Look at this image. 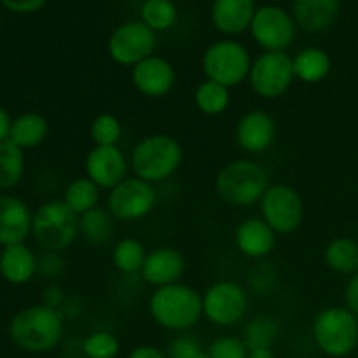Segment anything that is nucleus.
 Returning <instances> with one entry per match:
<instances>
[{"label":"nucleus","mask_w":358,"mask_h":358,"mask_svg":"<svg viewBox=\"0 0 358 358\" xmlns=\"http://www.w3.org/2000/svg\"><path fill=\"white\" fill-rule=\"evenodd\" d=\"M119 350V339L110 331H94L83 341V353L86 358H115Z\"/></svg>","instance_id":"obj_34"},{"label":"nucleus","mask_w":358,"mask_h":358,"mask_svg":"<svg viewBox=\"0 0 358 358\" xmlns=\"http://www.w3.org/2000/svg\"><path fill=\"white\" fill-rule=\"evenodd\" d=\"M205 352L199 339L192 334H178L170 341L166 348L168 358H198Z\"/></svg>","instance_id":"obj_36"},{"label":"nucleus","mask_w":358,"mask_h":358,"mask_svg":"<svg viewBox=\"0 0 358 358\" xmlns=\"http://www.w3.org/2000/svg\"><path fill=\"white\" fill-rule=\"evenodd\" d=\"M234 245L241 255L252 261H259L275 250L276 233L262 217H248L238 224L234 231Z\"/></svg>","instance_id":"obj_19"},{"label":"nucleus","mask_w":358,"mask_h":358,"mask_svg":"<svg viewBox=\"0 0 358 358\" xmlns=\"http://www.w3.org/2000/svg\"><path fill=\"white\" fill-rule=\"evenodd\" d=\"M65 294L59 289L58 285H49L44 289L42 294V304L49 308H55V310H62V306L65 304Z\"/></svg>","instance_id":"obj_40"},{"label":"nucleus","mask_w":358,"mask_h":358,"mask_svg":"<svg viewBox=\"0 0 358 358\" xmlns=\"http://www.w3.org/2000/svg\"><path fill=\"white\" fill-rule=\"evenodd\" d=\"M345 306L358 318V273L352 275L345 289Z\"/></svg>","instance_id":"obj_39"},{"label":"nucleus","mask_w":358,"mask_h":358,"mask_svg":"<svg viewBox=\"0 0 358 358\" xmlns=\"http://www.w3.org/2000/svg\"><path fill=\"white\" fill-rule=\"evenodd\" d=\"M294 76L304 84H318L329 77L332 59L324 49L306 48L292 58Z\"/></svg>","instance_id":"obj_24"},{"label":"nucleus","mask_w":358,"mask_h":358,"mask_svg":"<svg viewBox=\"0 0 358 358\" xmlns=\"http://www.w3.org/2000/svg\"><path fill=\"white\" fill-rule=\"evenodd\" d=\"M210 358H247L248 346L238 336H219L208 346Z\"/></svg>","instance_id":"obj_35"},{"label":"nucleus","mask_w":358,"mask_h":358,"mask_svg":"<svg viewBox=\"0 0 358 358\" xmlns=\"http://www.w3.org/2000/svg\"><path fill=\"white\" fill-rule=\"evenodd\" d=\"M157 38L156 31L150 30L142 21H126L112 31L107 51L112 62L122 66H135L136 63L154 55Z\"/></svg>","instance_id":"obj_12"},{"label":"nucleus","mask_w":358,"mask_h":358,"mask_svg":"<svg viewBox=\"0 0 358 358\" xmlns=\"http://www.w3.org/2000/svg\"><path fill=\"white\" fill-rule=\"evenodd\" d=\"M157 203L156 187L138 177H128L107 196V210L115 220L135 222L149 215Z\"/></svg>","instance_id":"obj_11"},{"label":"nucleus","mask_w":358,"mask_h":358,"mask_svg":"<svg viewBox=\"0 0 358 358\" xmlns=\"http://www.w3.org/2000/svg\"><path fill=\"white\" fill-rule=\"evenodd\" d=\"M311 334L325 355L348 357L358 346V318L346 306L325 308L315 317Z\"/></svg>","instance_id":"obj_6"},{"label":"nucleus","mask_w":358,"mask_h":358,"mask_svg":"<svg viewBox=\"0 0 358 358\" xmlns=\"http://www.w3.org/2000/svg\"><path fill=\"white\" fill-rule=\"evenodd\" d=\"M63 259L59 257L58 252H45L41 259H38V273L48 278H56L63 273Z\"/></svg>","instance_id":"obj_37"},{"label":"nucleus","mask_w":358,"mask_h":358,"mask_svg":"<svg viewBox=\"0 0 358 358\" xmlns=\"http://www.w3.org/2000/svg\"><path fill=\"white\" fill-rule=\"evenodd\" d=\"M269 185L268 171L252 159L229 161L215 177L217 196L227 205L240 208L261 201Z\"/></svg>","instance_id":"obj_4"},{"label":"nucleus","mask_w":358,"mask_h":358,"mask_svg":"<svg viewBox=\"0 0 358 358\" xmlns=\"http://www.w3.org/2000/svg\"><path fill=\"white\" fill-rule=\"evenodd\" d=\"M247 358H276L273 348H254L248 350Z\"/></svg>","instance_id":"obj_43"},{"label":"nucleus","mask_w":358,"mask_h":358,"mask_svg":"<svg viewBox=\"0 0 358 358\" xmlns=\"http://www.w3.org/2000/svg\"><path fill=\"white\" fill-rule=\"evenodd\" d=\"M84 170H86V177L91 182H94L98 187L112 191L115 185L128 178L129 163L124 152L119 149V145H94L87 152L86 161H84Z\"/></svg>","instance_id":"obj_14"},{"label":"nucleus","mask_w":358,"mask_h":358,"mask_svg":"<svg viewBox=\"0 0 358 358\" xmlns=\"http://www.w3.org/2000/svg\"><path fill=\"white\" fill-rule=\"evenodd\" d=\"M27 159L24 150L14 145L10 140L0 143V189L9 191L23 180Z\"/></svg>","instance_id":"obj_31"},{"label":"nucleus","mask_w":358,"mask_h":358,"mask_svg":"<svg viewBox=\"0 0 358 358\" xmlns=\"http://www.w3.org/2000/svg\"><path fill=\"white\" fill-rule=\"evenodd\" d=\"M149 315L154 324L170 332H187L203 317V297L187 283L159 287L149 299Z\"/></svg>","instance_id":"obj_2"},{"label":"nucleus","mask_w":358,"mask_h":358,"mask_svg":"<svg viewBox=\"0 0 358 358\" xmlns=\"http://www.w3.org/2000/svg\"><path fill=\"white\" fill-rule=\"evenodd\" d=\"M324 261L334 273L355 275L358 273V243L348 236L334 238L325 247Z\"/></svg>","instance_id":"obj_25"},{"label":"nucleus","mask_w":358,"mask_h":358,"mask_svg":"<svg viewBox=\"0 0 358 358\" xmlns=\"http://www.w3.org/2000/svg\"><path fill=\"white\" fill-rule=\"evenodd\" d=\"M65 315L45 304H34L17 311L9 322V338L27 353L51 352L62 341Z\"/></svg>","instance_id":"obj_1"},{"label":"nucleus","mask_w":358,"mask_h":358,"mask_svg":"<svg viewBox=\"0 0 358 358\" xmlns=\"http://www.w3.org/2000/svg\"><path fill=\"white\" fill-rule=\"evenodd\" d=\"M49 122L44 115L37 112H24L13 119L9 140L20 149H35L48 138Z\"/></svg>","instance_id":"obj_23"},{"label":"nucleus","mask_w":358,"mask_h":358,"mask_svg":"<svg viewBox=\"0 0 358 358\" xmlns=\"http://www.w3.org/2000/svg\"><path fill=\"white\" fill-rule=\"evenodd\" d=\"M90 136L94 145H119V142L122 138V122L114 114L103 112V114L96 115L93 119V122H91Z\"/></svg>","instance_id":"obj_33"},{"label":"nucleus","mask_w":358,"mask_h":358,"mask_svg":"<svg viewBox=\"0 0 358 358\" xmlns=\"http://www.w3.org/2000/svg\"><path fill=\"white\" fill-rule=\"evenodd\" d=\"M259 208L264 222L276 234H292L304 220V201L292 185H269L259 201Z\"/></svg>","instance_id":"obj_9"},{"label":"nucleus","mask_w":358,"mask_h":358,"mask_svg":"<svg viewBox=\"0 0 358 358\" xmlns=\"http://www.w3.org/2000/svg\"><path fill=\"white\" fill-rule=\"evenodd\" d=\"M294 65L287 52H262L252 62L250 83L252 91L264 100H276L283 96L292 86Z\"/></svg>","instance_id":"obj_10"},{"label":"nucleus","mask_w":358,"mask_h":358,"mask_svg":"<svg viewBox=\"0 0 358 358\" xmlns=\"http://www.w3.org/2000/svg\"><path fill=\"white\" fill-rule=\"evenodd\" d=\"M184 149L175 136L154 133L140 140L129 157L135 177L156 185L173 177L182 166Z\"/></svg>","instance_id":"obj_3"},{"label":"nucleus","mask_w":358,"mask_h":358,"mask_svg":"<svg viewBox=\"0 0 358 358\" xmlns=\"http://www.w3.org/2000/svg\"><path fill=\"white\" fill-rule=\"evenodd\" d=\"M38 271V259L27 243L3 247L0 254V275L10 285H24L31 282Z\"/></svg>","instance_id":"obj_20"},{"label":"nucleus","mask_w":358,"mask_h":358,"mask_svg":"<svg viewBox=\"0 0 358 358\" xmlns=\"http://www.w3.org/2000/svg\"><path fill=\"white\" fill-rule=\"evenodd\" d=\"M147 248L136 238H122L112 247V264L122 275H136L142 271L147 257Z\"/></svg>","instance_id":"obj_28"},{"label":"nucleus","mask_w":358,"mask_h":358,"mask_svg":"<svg viewBox=\"0 0 358 358\" xmlns=\"http://www.w3.org/2000/svg\"><path fill=\"white\" fill-rule=\"evenodd\" d=\"M31 236L45 252H65L79 236V217L63 199L45 201L34 212Z\"/></svg>","instance_id":"obj_5"},{"label":"nucleus","mask_w":358,"mask_h":358,"mask_svg":"<svg viewBox=\"0 0 358 358\" xmlns=\"http://www.w3.org/2000/svg\"><path fill=\"white\" fill-rule=\"evenodd\" d=\"M254 16V0H215L212 6L213 24L226 35H238L250 28Z\"/></svg>","instance_id":"obj_21"},{"label":"nucleus","mask_w":358,"mask_h":358,"mask_svg":"<svg viewBox=\"0 0 358 358\" xmlns=\"http://www.w3.org/2000/svg\"><path fill=\"white\" fill-rule=\"evenodd\" d=\"M128 358H168L166 352L152 345H140L129 352Z\"/></svg>","instance_id":"obj_41"},{"label":"nucleus","mask_w":358,"mask_h":358,"mask_svg":"<svg viewBox=\"0 0 358 358\" xmlns=\"http://www.w3.org/2000/svg\"><path fill=\"white\" fill-rule=\"evenodd\" d=\"M201 69L206 79L231 90L248 80L252 69L250 52L243 44L229 38L213 42L203 55Z\"/></svg>","instance_id":"obj_7"},{"label":"nucleus","mask_w":358,"mask_h":358,"mask_svg":"<svg viewBox=\"0 0 358 358\" xmlns=\"http://www.w3.org/2000/svg\"><path fill=\"white\" fill-rule=\"evenodd\" d=\"M250 30L264 52H285L296 37V21L280 7L264 6L255 10Z\"/></svg>","instance_id":"obj_13"},{"label":"nucleus","mask_w":358,"mask_h":358,"mask_svg":"<svg viewBox=\"0 0 358 358\" xmlns=\"http://www.w3.org/2000/svg\"><path fill=\"white\" fill-rule=\"evenodd\" d=\"M203 317L217 327H234L245 320L250 308V296L241 283L220 280L203 294Z\"/></svg>","instance_id":"obj_8"},{"label":"nucleus","mask_w":358,"mask_h":358,"mask_svg":"<svg viewBox=\"0 0 358 358\" xmlns=\"http://www.w3.org/2000/svg\"><path fill=\"white\" fill-rule=\"evenodd\" d=\"M142 23L152 31H166L177 21V7L171 0H145L140 10Z\"/></svg>","instance_id":"obj_32"},{"label":"nucleus","mask_w":358,"mask_h":358,"mask_svg":"<svg viewBox=\"0 0 358 358\" xmlns=\"http://www.w3.org/2000/svg\"><path fill=\"white\" fill-rule=\"evenodd\" d=\"M100 191L101 189L87 177H77L70 180L63 191V203L77 217H80L90 210L96 208L100 201Z\"/></svg>","instance_id":"obj_27"},{"label":"nucleus","mask_w":358,"mask_h":358,"mask_svg":"<svg viewBox=\"0 0 358 358\" xmlns=\"http://www.w3.org/2000/svg\"><path fill=\"white\" fill-rule=\"evenodd\" d=\"M339 16V0H294V21L310 34L327 30Z\"/></svg>","instance_id":"obj_22"},{"label":"nucleus","mask_w":358,"mask_h":358,"mask_svg":"<svg viewBox=\"0 0 358 358\" xmlns=\"http://www.w3.org/2000/svg\"><path fill=\"white\" fill-rule=\"evenodd\" d=\"M177 83L175 66L161 56H149L131 69V84L147 98H163L171 93Z\"/></svg>","instance_id":"obj_15"},{"label":"nucleus","mask_w":358,"mask_h":358,"mask_svg":"<svg viewBox=\"0 0 358 358\" xmlns=\"http://www.w3.org/2000/svg\"><path fill=\"white\" fill-rule=\"evenodd\" d=\"M238 147L248 154H262L275 143L276 122L271 114L254 108L243 114L234 129Z\"/></svg>","instance_id":"obj_16"},{"label":"nucleus","mask_w":358,"mask_h":358,"mask_svg":"<svg viewBox=\"0 0 358 358\" xmlns=\"http://www.w3.org/2000/svg\"><path fill=\"white\" fill-rule=\"evenodd\" d=\"M0 2H2L7 9L13 10V13L30 14L42 9L48 0H0Z\"/></svg>","instance_id":"obj_38"},{"label":"nucleus","mask_w":358,"mask_h":358,"mask_svg":"<svg viewBox=\"0 0 358 358\" xmlns=\"http://www.w3.org/2000/svg\"><path fill=\"white\" fill-rule=\"evenodd\" d=\"M185 273V259L173 247H157L149 252L140 271L143 282L150 287H166L178 283Z\"/></svg>","instance_id":"obj_17"},{"label":"nucleus","mask_w":358,"mask_h":358,"mask_svg":"<svg viewBox=\"0 0 358 358\" xmlns=\"http://www.w3.org/2000/svg\"><path fill=\"white\" fill-rule=\"evenodd\" d=\"M194 105L208 117L222 115L231 105V90L210 79L203 80L194 91Z\"/></svg>","instance_id":"obj_30"},{"label":"nucleus","mask_w":358,"mask_h":358,"mask_svg":"<svg viewBox=\"0 0 358 358\" xmlns=\"http://www.w3.org/2000/svg\"><path fill=\"white\" fill-rule=\"evenodd\" d=\"M10 124H13V119H10L9 112L6 110V107L0 105V143L9 140V131H10Z\"/></svg>","instance_id":"obj_42"},{"label":"nucleus","mask_w":358,"mask_h":358,"mask_svg":"<svg viewBox=\"0 0 358 358\" xmlns=\"http://www.w3.org/2000/svg\"><path fill=\"white\" fill-rule=\"evenodd\" d=\"M114 217L107 208L90 210L79 217V234L94 247H103L114 236Z\"/></svg>","instance_id":"obj_26"},{"label":"nucleus","mask_w":358,"mask_h":358,"mask_svg":"<svg viewBox=\"0 0 358 358\" xmlns=\"http://www.w3.org/2000/svg\"><path fill=\"white\" fill-rule=\"evenodd\" d=\"M282 334L280 322L273 315H257L243 329V341L248 350L273 348Z\"/></svg>","instance_id":"obj_29"},{"label":"nucleus","mask_w":358,"mask_h":358,"mask_svg":"<svg viewBox=\"0 0 358 358\" xmlns=\"http://www.w3.org/2000/svg\"><path fill=\"white\" fill-rule=\"evenodd\" d=\"M34 213L21 198L13 194H0V245L24 243L31 234Z\"/></svg>","instance_id":"obj_18"}]
</instances>
